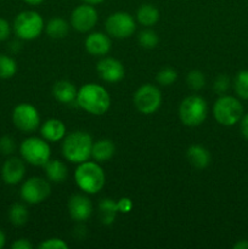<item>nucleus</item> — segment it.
Masks as SVG:
<instances>
[{"instance_id":"nucleus-14","label":"nucleus","mask_w":248,"mask_h":249,"mask_svg":"<svg viewBox=\"0 0 248 249\" xmlns=\"http://www.w3.org/2000/svg\"><path fill=\"white\" fill-rule=\"evenodd\" d=\"M68 213L74 221H87L92 214V203L84 195H73L68 201Z\"/></svg>"},{"instance_id":"nucleus-31","label":"nucleus","mask_w":248,"mask_h":249,"mask_svg":"<svg viewBox=\"0 0 248 249\" xmlns=\"http://www.w3.org/2000/svg\"><path fill=\"white\" fill-rule=\"evenodd\" d=\"M16 150L15 140L9 135H5L0 139V153L5 156H10Z\"/></svg>"},{"instance_id":"nucleus-11","label":"nucleus","mask_w":248,"mask_h":249,"mask_svg":"<svg viewBox=\"0 0 248 249\" xmlns=\"http://www.w3.org/2000/svg\"><path fill=\"white\" fill-rule=\"evenodd\" d=\"M51 192L50 184L43 178L34 177L23 182L21 187V198L28 204H39L45 201Z\"/></svg>"},{"instance_id":"nucleus-41","label":"nucleus","mask_w":248,"mask_h":249,"mask_svg":"<svg viewBox=\"0 0 248 249\" xmlns=\"http://www.w3.org/2000/svg\"><path fill=\"white\" fill-rule=\"evenodd\" d=\"M23 1H26L27 4H29V5H39V4H41L44 0H23Z\"/></svg>"},{"instance_id":"nucleus-8","label":"nucleus","mask_w":248,"mask_h":249,"mask_svg":"<svg viewBox=\"0 0 248 249\" xmlns=\"http://www.w3.org/2000/svg\"><path fill=\"white\" fill-rule=\"evenodd\" d=\"M162 104V94L159 89L152 84H145L136 90L134 95V105L142 114H152Z\"/></svg>"},{"instance_id":"nucleus-4","label":"nucleus","mask_w":248,"mask_h":249,"mask_svg":"<svg viewBox=\"0 0 248 249\" xmlns=\"http://www.w3.org/2000/svg\"><path fill=\"white\" fill-rule=\"evenodd\" d=\"M15 34L22 40H34L44 29V19L36 11L27 10L19 12L12 24Z\"/></svg>"},{"instance_id":"nucleus-21","label":"nucleus","mask_w":248,"mask_h":249,"mask_svg":"<svg viewBox=\"0 0 248 249\" xmlns=\"http://www.w3.org/2000/svg\"><path fill=\"white\" fill-rule=\"evenodd\" d=\"M44 172L50 181L60 184L67 178V167L63 162L57 160H49L44 165Z\"/></svg>"},{"instance_id":"nucleus-24","label":"nucleus","mask_w":248,"mask_h":249,"mask_svg":"<svg viewBox=\"0 0 248 249\" xmlns=\"http://www.w3.org/2000/svg\"><path fill=\"white\" fill-rule=\"evenodd\" d=\"M68 29H70V27H68L67 22L60 17L51 18L45 27L46 34L53 39L65 38L68 33Z\"/></svg>"},{"instance_id":"nucleus-9","label":"nucleus","mask_w":248,"mask_h":249,"mask_svg":"<svg viewBox=\"0 0 248 249\" xmlns=\"http://www.w3.org/2000/svg\"><path fill=\"white\" fill-rule=\"evenodd\" d=\"M12 122L22 133H33L39 128L40 116L33 105L23 102L17 105L12 111Z\"/></svg>"},{"instance_id":"nucleus-22","label":"nucleus","mask_w":248,"mask_h":249,"mask_svg":"<svg viewBox=\"0 0 248 249\" xmlns=\"http://www.w3.org/2000/svg\"><path fill=\"white\" fill-rule=\"evenodd\" d=\"M117 202L111 198H104L99 203V218L104 225H111L118 213Z\"/></svg>"},{"instance_id":"nucleus-17","label":"nucleus","mask_w":248,"mask_h":249,"mask_svg":"<svg viewBox=\"0 0 248 249\" xmlns=\"http://www.w3.org/2000/svg\"><path fill=\"white\" fill-rule=\"evenodd\" d=\"M40 134L46 141H56L62 140L66 136V125L63 124L62 121L56 118L48 119L44 122L43 125L40 128Z\"/></svg>"},{"instance_id":"nucleus-1","label":"nucleus","mask_w":248,"mask_h":249,"mask_svg":"<svg viewBox=\"0 0 248 249\" xmlns=\"http://www.w3.org/2000/svg\"><path fill=\"white\" fill-rule=\"evenodd\" d=\"M75 102L85 112L92 116H102L111 106V97L104 87L94 83L85 84L78 90Z\"/></svg>"},{"instance_id":"nucleus-38","label":"nucleus","mask_w":248,"mask_h":249,"mask_svg":"<svg viewBox=\"0 0 248 249\" xmlns=\"http://www.w3.org/2000/svg\"><path fill=\"white\" fill-rule=\"evenodd\" d=\"M233 248L235 249H248V241H246V240L240 241V242H237L235 246H233Z\"/></svg>"},{"instance_id":"nucleus-20","label":"nucleus","mask_w":248,"mask_h":249,"mask_svg":"<svg viewBox=\"0 0 248 249\" xmlns=\"http://www.w3.org/2000/svg\"><path fill=\"white\" fill-rule=\"evenodd\" d=\"M114 152H116V146L113 141L108 139H101L92 145L91 157L97 162H106L113 157Z\"/></svg>"},{"instance_id":"nucleus-33","label":"nucleus","mask_w":248,"mask_h":249,"mask_svg":"<svg viewBox=\"0 0 248 249\" xmlns=\"http://www.w3.org/2000/svg\"><path fill=\"white\" fill-rule=\"evenodd\" d=\"M40 249H67L68 245L61 238H49L39 245Z\"/></svg>"},{"instance_id":"nucleus-12","label":"nucleus","mask_w":248,"mask_h":249,"mask_svg":"<svg viewBox=\"0 0 248 249\" xmlns=\"http://www.w3.org/2000/svg\"><path fill=\"white\" fill-rule=\"evenodd\" d=\"M97 18H99V15H97L94 5L84 2L73 10L72 15H71V24L78 32L84 33V32H89L90 29L94 28L95 24L97 23Z\"/></svg>"},{"instance_id":"nucleus-36","label":"nucleus","mask_w":248,"mask_h":249,"mask_svg":"<svg viewBox=\"0 0 248 249\" xmlns=\"http://www.w3.org/2000/svg\"><path fill=\"white\" fill-rule=\"evenodd\" d=\"M12 249H32L33 248V245L29 242L26 238H19V240H16L11 245Z\"/></svg>"},{"instance_id":"nucleus-18","label":"nucleus","mask_w":248,"mask_h":249,"mask_svg":"<svg viewBox=\"0 0 248 249\" xmlns=\"http://www.w3.org/2000/svg\"><path fill=\"white\" fill-rule=\"evenodd\" d=\"M78 90L68 80H58L53 88V95L61 104H72L77 99Z\"/></svg>"},{"instance_id":"nucleus-39","label":"nucleus","mask_w":248,"mask_h":249,"mask_svg":"<svg viewBox=\"0 0 248 249\" xmlns=\"http://www.w3.org/2000/svg\"><path fill=\"white\" fill-rule=\"evenodd\" d=\"M5 242H6V237H5V233L0 230V249L5 246Z\"/></svg>"},{"instance_id":"nucleus-28","label":"nucleus","mask_w":248,"mask_h":249,"mask_svg":"<svg viewBox=\"0 0 248 249\" xmlns=\"http://www.w3.org/2000/svg\"><path fill=\"white\" fill-rule=\"evenodd\" d=\"M139 44L145 49H153L158 45V36L156 32L151 31V29H145V31L140 32L139 34Z\"/></svg>"},{"instance_id":"nucleus-7","label":"nucleus","mask_w":248,"mask_h":249,"mask_svg":"<svg viewBox=\"0 0 248 249\" xmlns=\"http://www.w3.org/2000/svg\"><path fill=\"white\" fill-rule=\"evenodd\" d=\"M208 114V105L203 97L191 95L180 104V121L187 126H198L206 121Z\"/></svg>"},{"instance_id":"nucleus-26","label":"nucleus","mask_w":248,"mask_h":249,"mask_svg":"<svg viewBox=\"0 0 248 249\" xmlns=\"http://www.w3.org/2000/svg\"><path fill=\"white\" fill-rule=\"evenodd\" d=\"M17 72V63L12 57L0 53V79H10Z\"/></svg>"},{"instance_id":"nucleus-6","label":"nucleus","mask_w":248,"mask_h":249,"mask_svg":"<svg viewBox=\"0 0 248 249\" xmlns=\"http://www.w3.org/2000/svg\"><path fill=\"white\" fill-rule=\"evenodd\" d=\"M22 160L34 167H44L51 156V150L45 139L31 136L22 141L19 146Z\"/></svg>"},{"instance_id":"nucleus-25","label":"nucleus","mask_w":248,"mask_h":249,"mask_svg":"<svg viewBox=\"0 0 248 249\" xmlns=\"http://www.w3.org/2000/svg\"><path fill=\"white\" fill-rule=\"evenodd\" d=\"M28 209L24 204L15 203L9 209V220L12 225L22 226L28 221Z\"/></svg>"},{"instance_id":"nucleus-15","label":"nucleus","mask_w":248,"mask_h":249,"mask_svg":"<svg viewBox=\"0 0 248 249\" xmlns=\"http://www.w3.org/2000/svg\"><path fill=\"white\" fill-rule=\"evenodd\" d=\"M26 174L24 160L18 157H10L5 160L1 168V178L5 184L17 185L23 180Z\"/></svg>"},{"instance_id":"nucleus-10","label":"nucleus","mask_w":248,"mask_h":249,"mask_svg":"<svg viewBox=\"0 0 248 249\" xmlns=\"http://www.w3.org/2000/svg\"><path fill=\"white\" fill-rule=\"evenodd\" d=\"M136 28L134 17L124 11L114 12L109 15L106 21V31L111 36L117 39L129 38L134 34Z\"/></svg>"},{"instance_id":"nucleus-5","label":"nucleus","mask_w":248,"mask_h":249,"mask_svg":"<svg viewBox=\"0 0 248 249\" xmlns=\"http://www.w3.org/2000/svg\"><path fill=\"white\" fill-rule=\"evenodd\" d=\"M213 114L215 121L221 125H235L242 118L243 106L236 97L221 95L214 104Z\"/></svg>"},{"instance_id":"nucleus-19","label":"nucleus","mask_w":248,"mask_h":249,"mask_svg":"<svg viewBox=\"0 0 248 249\" xmlns=\"http://www.w3.org/2000/svg\"><path fill=\"white\" fill-rule=\"evenodd\" d=\"M187 160L197 169H204L211 163V153L201 145H192L187 148Z\"/></svg>"},{"instance_id":"nucleus-2","label":"nucleus","mask_w":248,"mask_h":249,"mask_svg":"<svg viewBox=\"0 0 248 249\" xmlns=\"http://www.w3.org/2000/svg\"><path fill=\"white\" fill-rule=\"evenodd\" d=\"M94 141L85 131H74L63 138L62 155L68 162L80 164L91 157Z\"/></svg>"},{"instance_id":"nucleus-29","label":"nucleus","mask_w":248,"mask_h":249,"mask_svg":"<svg viewBox=\"0 0 248 249\" xmlns=\"http://www.w3.org/2000/svg\"><path fill=\"white\" fill-rule=\"evenodd\" d=\"M186 83L190 89L197 91V90H201L206 85V78H204V74L201 71L195 70L189 72L186 77Z\"/></svg>"},{"instance_id":"nucleus-27","label":"nucleus","mask_w":248,"mask_h":249,"mask_svg":"<svg viewBox=\"0 0 248 249\" xmlns=\"http://www.w3.org/2000/svg\"><path fill=\"white\" fill-rule=\"evenodd\" d=\"M233 88L241 99L248 100V71H241L237 73L233 82Z\"/></svg>"},{"instance_id":"nucleus-3","label":"nucleus","mask_w":248,"mask_h":249,"mask_svg":"<svg viewBox=\"0 0 248 249\" xmlns=\"http://www.w3.org/2000/svg\"><path fill=\"white\" fill-rule=\"evenodd\" d=\"M77 186L85 194H97L105 186L106 177L102 168L95 162H83L74 173Z\"/></svg>"},{"instance_id":"nucleus-13","label":"nucleus","mask_w":248,"mask_h":249,"mask_svg":"<svg viewBox=\"0 0 248 249\" xmlns=\"http://www.w3.org/2000/svg\"><path fill=\"white\" fill-rule=\"evenodd\" d=\"M96 71L100 78L107 83L121 82L125 75V70L121 61L112 57H105L99 61L96 66Z\"/></svg>"},{"instance_id":"nucleus-34","label":"nucleus","mask_w":248,"mask_h":249,"mask_svg":"<svg viewBox=\"0 0 248 249\" xmlns=\"http://www.w3.org/2000/svg\"><path fill=\"white\" fill-rule=\"evenodd\" d=\"M11 33V26L5 18L0 17V41L6 40Z\"/></svg>"},{"instance_id":"nucleus-37","label":"nucleus","mask_w":248,"mask_h":249,"mask_svg":"<svg viewBox=\"0 0 248 249\" xmlns=\"http://www.w3.org/2000/svg\"><path fill=\"white\" fill-rule=\"evenodd\" d=\"M240 130L241 134L245 139L248 140V113L247 114H243L242 118L240 121Z\"/></svg>"},{"instance_id":"nucleus-32","label":"nucleus","mask_w":248,"mask_h":249,"mask_svg":"<svg viewBox=\"0 0 248 249\" xmlns=\"http://www.w3.org/2000/svg\"><path fill=\"white\" fill-rule=\"evenodd\" d=\"M230 88V79H229L228 75L220 74L214 82V90L218 95H224Z\"/></svg>"},{"instance_id":"nucleus-16","label":"nucleus","mask_w":248,"mask_h":249,"mask_svg":"<svg viewBox=\"0 0 248 249\" xmlns=\"http://www.w3.org/2000/svg\"><path fill=\"white\" fill-rule=\"evenodd\" d=\"M111 39L101 32H94L85 39V49L90 55L105 56L111 50Z\"/></svg>"},{"instance_id":"nucleus-35","label":"nucleus","mask_w":248,"mask_h":249,"mask_svg":"<svg viewBox=\"0 0 248 249\" xmlns=\"http://www.w3.org/2000/svg\"><path fill=\"white\" fill-rule=\"evenodd\" d=\"M117 206H118V211L122 213H129L133 208V202L129 198H121L117 202Z\"/></svg>"},{"instance_id":"nucleus-23","label":"nucleus","mask_w":248,"mask_h":249,"mask_svg":"<svg viewBox=\"0 0 248 249\" xmlns=\"http://www.w3.org/2000/svg\"><path fill=\"white\" fill-rule=\"evenodd\" d=\"M136 18L139 23L145 27H151L156 24L159 19V11L157 7H155L151 4H143L139 7L136 12Z\"/></svg>"},{"instance_id":"nucleus-40","label":"nucleus","mask_w":248,"mask_h":249,"mask_svg":"<svg viewBox=\"0 0 248 249\" xmlns=\"http://www.w3.org/2000/svg\"><path fill=\"white\" fill-rule=\"evenodd\" d=\"M84 1L85 4H89V5H97V4H101L104 0H82Z\"/></svg>"},{"instance_id":"nucleus-30","label":"nucleus","mask_w":248,"mask_h":249,"mask_svg":"<svg viewBox=\"0 0 248 249\" xmlns=\"http://www.w3.org/2000/svg\"><path fill=\"white\" fill-rule=\"evenodd\" d=\"M177 79V71L173 70V68L167 67L163 68L158 72L157 74V82L159 83L163 87H169V85L174 84Z\"/></svg>"}]
</instances>
